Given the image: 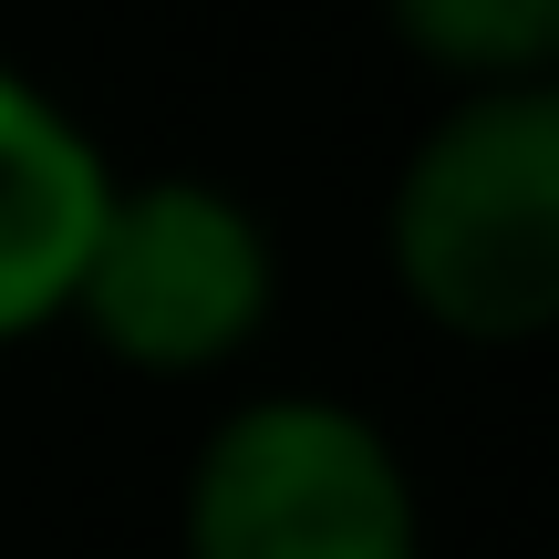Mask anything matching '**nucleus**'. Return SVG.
I'll return each mask as SVG.
<instances>
[{
	"mask_svg": "<svg viewBox=\"0 0 559 559\" xmlns=\"http://www.w3.org/2000/svg\"><path fill=\"white\" fill-rule=\"evenodd\" d=\"M394 290L466 353H519L559 321V94H445L383 198Z\"/></svg>",
	"mask_w": 559,
	"mask_h": 559,
	"instance_id": "f257e3e1",
	"label": "nucleus"
},
{
	"mask_svg": "<svg viewBox=\"0 0 559 559\" xmlns=\"http://www.w3.org/2000/svg\"><path fill=\"white\" fill-rule=\"evenodd\" d=\"M280 311V249L260 207L228 198L218 177H115L104 218L73 270V321L115 373L145 383H198L228 373Z\"/></svg>",
	"mask_w": 559,
	"mask_h": 559,
	"instance_id": "f03ea898",
	"label": "nucleus"
},
{
	"mask_svg": "<svg viewBox=\"0 0 559 559\" xmlns=\"http://www.w3.org/2000/svg\"><path fill=\"white\" fill-rule=\"evenodd\" d=\"M177 559H425L415 466L342 394H249L187 456Z\"/></svg>",
	"mask_w": 559,
	"mask_h": 559,
	"instance_id": "7ed1b4c3",
	"label": "nucleus"
},
{
	"mask_svg": "<svg viewBox=\"0 0 559 559\" xmlns=\"http://www.w3.org/2000/svg\"><path fill=\"white\" fill-rule=\"evenodd\" d=\"M104 187H115V166L83 135V115L0 52V353L62 321Z\"/></svg>",
	"mask_w": 559,
	"mask_h": 559,
	"instance_id": "20e7f679",
	"label": "nucleus"
},
{
	"mask_svg": "<svg viewBox=\"0 0 559 559\" xmlns=\"http://www.w3.org/2000/svg\"><path fill=\"white\" fill-rule=\"evenodd\" d=\"M383 32L456 94L487 83H549L559 62V0H383Z\"/></svg>",
	"mask_w": 559,
	"mask_h": 559,
	"instance_id": "39448f33",
	"label": "nucleus"
}]
</instances>
